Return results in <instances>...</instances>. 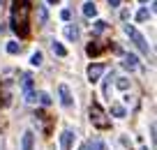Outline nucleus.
Wrapping results in <instances>:
<instances>
[{
	"instance_id": "nucleus-1",
	"label": "nucleus",
	"mask_w": 157,
	"mask_h": 150,
	"mask_svg": "<svg viewBox=\"0 0 157 150\" xmlns=\"http://www.w3.org/2000/svg\"><path fill=\"white\" fill-rule=\"evenodd\" d=\"M28 14H30V2H28V0H14V10H12V28L16 30L19 37H25V35L30 33Z\"/></svg>"
},
{
	"instance_id": "nucleus-2",
	"label": "nucleus",
	"mask_w": 157,
	"mask_h": 150,
	"mask_svg": "<svg viewBox=\"0 0 157 150\" xmlns=\"http://www.w3.org/2000/svg\"><path fill=\"white\" fill-rule=\"evenodd\" d=\"M125 33H127L129 37H132V42L136 44V48H139V51H141L143 56H148V53H150V46H148L146 37H143V35L139 33V30L134 28V25H129V23H127V25H125Z\"/></svg>"
},
{
	"instance_id": "nucleus-3",
	"label": "nucleus",
	"mask_w": 157,
	"mask_h": 150,
	"mask_svg": "<svg viewBox=\"0 0 157 150\" xmlns=\"http://www.w3.org/2000/svg\"><path fill=\"white\" fill-rule=\"evenodd\" d=\"M90 122H93L97 129H106L111 122H109V118H106V113L102 111V106L99 104H93L90 106Z\"/></svg>"
},
{
	"instance_id": "nucleus-4",
	"label": "nucleus",
	"mask_w": 157,
	"mask_h": 150,
	"mask_svg": "<svg viewBox=\"0 0 157 150\" xmlns=\"http://www.w3.org/2000/svg\"><path fill=\"white\" fill-rule=\"evenodd\" d=\"M104 72H106V67H104V65H90V67H88V81H90V83H97L99 76H102Z\"/></svg>"
},
{
	"instance_id": "nucleus-5",
	"label": "nucleus",
	"mask_w": 157,
	"mask_h": 150,
	"mask_svg": "<svg viewBox=\"0 0 157 150\" xmlns=\"http://www.w3.org/2000/svg\"><path fill=\"white\" fill-rule=\"evenodd\" d=\"M58 92H60V104L69 109V106H72V92H69V88L63 83V86L58 88Z\"/></svg>"
},
{
	"instance_id": "nucleus-6",
	"label": "nucleus",
	"mask_w": 157,
	"mask_h": 150,
	"mask_svg": "<svg viewBox=\"0 0 157 150\" xmlns=\"http://www.w3.org/2000/svg\"><path fill=\"white\" fill-rule=\"evenodd\" d=\"M72 139H74V134L69 129H65L63 134H60V150H69L72 148Z\"/></svg>"
},
{
	"instance_id": "nucleus-7",
	"label": "nucleus",
	"mask_w": 157,
	"mask_h": 150,
	"mask_svg": "<svg viewBox=\"0 0 157 150\" xmlns=\"http://www.w3.org/2000/svg\"><path fill=\"white\" fill-rule=\"evenodd\" d=\"M33 145H35V134L33 132H25L23 139H21V150H33Z\"/></svg>"
},
{
	"instance_id": "nucleus-8",
	"label": "nucleus",
	"mask_w": 157,
	"mask_h": 150,
	"mask_svg": "<svg viewBox=\"0 0 157 150\" xmlns=\"http://www.w3.org/2000/svg\"><path fill=\"white\" fill-rule=\"evenodd\" d=\"M83 14L88 16V19H93V16H97V7H95L93 0H88V2H83Z\"/></svg>"
},
{
	"instance_id": "nucleus-9",
	"label": "nucleus",
	"mask_w": 157,
	"mask_h": 150,
	"mask_svg": "<svg viewBox=\"0 0 157 150\" xmlns=\"http://www.w3.org/2000/svg\"><path fill=\"white\" fill-rule=\"evenodd\" d=\"M123 65H125L127 69H136L139 58H136V56H132V53H127V56H125V60H123Z\"/></svg>"
},
{
	"instance_id": "nucleus-10",
	"label": "nucleus",
	"mask_w": 157,
	"mask_h": 150,
	"mask_svg": "<svg viewBox=\"0 0 157 150\" xmlns=\"http://www.w3.org/2000/svg\"><path fill=\"white\" fill-rule=\"evenodd\" d=\"M51 48H53V53L60 56V58H65V56H67V48H65L60 42H53V44H51Z\"/></svg>"
},
{
	"instance_id": "nucleus-11",
	"label": "nucleus",
	"mask_w": 157,
	"mask_h": 150,
	"mask_svg": "<svg viewBox=\"0 0 157 150\" xmlns=\"http://www.w3.org/2000/svg\"><path fill=\"white\" fill-rule=\"evenodd\" d=\"M99 51H102V46H99V44H95V42H90L88 46H86V53H88V56H97Z\"/></svg>"
},
{
	"instance_id": "nucleus-12",
	"label": "nucleus",
	"mask_w": 157,
	"mask_h": 150,
	"mask_svg": "<svg viewBox=\"0 0 157 150\" xmlns=\"http://www.w3.org/2000/svg\"><path fill=\"white\" fill-rule=\"evenodd\" d=\"M65 35H67V39H76L78 37V28L76 25H67V28H65Z\"/></svg>"
},
{
	"instance_id": "nucleus-13",
	"label": "nucleus",
	"mask_w": 157,
	"mask_h": 150,
	"mask_svg": "<svg viewBox=\"0 0 157 150\" xmlns=\"http://www.w3.org/2000/svg\"><path fill=\"white\" fill-rule=\"evenodd\" d=\"M86 150H104V143L102 141H88V143H83Z\"/></svg>"
},
{
	"instance_id": "nucleus-14",
	"label": "nucleus",
	"mask_w": 157,
	"mask_h": 150,
	"mask_svg": "<svg viewBox=\"0 0 157 150\" xmlns=\"http://www.w3.org/2000/svg\"><path fill=\"white\" fill-rule=\"evenodd\" d=\"M111 113L116 118H125V109L120 106V104H111Z\"/></svg>"
},
{
	"instance_id": "nucleus-15",
	"label": "nucleus",
	"mask_w": 157,
	"mask_h": 150,
	"mask_svg": "<svg viewBox=\"0 0 157 150\" xmlns=\"http://www.w3.org/2000/svg\"><path fill=\"white\" fill-rule=\"evenodd\" d=\"M37 16H39V23H46L49 14H46V7H44V5H39V7H37Z\"/></svg>"
},
{
	"instance_id": "nucleus-16",
	"label": "nucleus",
	"mask_w": 157,
	"mask_h": 150,
	"mask_svg": "<svg viewBox=\"0 0 157 150\" xmlns=\"http://www.w3.org/2000/svg\"><path fill=\"white\" fill-rule=\"evenodd\" d=\"M23 90L25 92L33 90V76H30V74H25V76H23Z\"/></svg>"
},
{
	"instance_id": "nucleus-17",
	"label": "nucleus",
	"mask_w": 157,
	"mask_h": 150,
	"mask_svg": "<svg viewBox=\"0 0 157 150\" xmlns=\"http://www.w3.org/2000/svg\"><path fill=\"white\" fill-rule=\"evenodd\" d=\"M136 21H141V23L148 21V10H146V7H141V10L136 12Z\"/></svg>"
},
{
	"instance_id": "nucleus-18",
	"label": "nucleus",
	"mask_w": 157,
	"mask_h": 150,
	"mask_svg": "<svg viewBox=\"0 0 157 150\" xmlns=\"http://www.w3.org/2000/svg\"><path fill=\"white\" fill-rule=\"evenodd\" d=\"M30 63H33L35 67H39V65H42V53H39V51H35L33 58H30Z\"/></svg>"
},
{
	"instance_id": "nucleus-19",
	"label": "nucleus",
	"mask_w": 157,
	"mask_h": 150,
	"mask_svg": "<svg viewBox=\"0 0 157 150\" xmlns=\"http://www.w3.org/2000/svg\"><path fill=\"white\" fill-rule=\"evenodd\" d=\"M39 102L44 104V106H49V104H51V95H49V92H39Z\"/></svg>"
},
{
	"instance_id": "nucleus-20",
	"label": "nucleus",
	"mask_w": 157,
	"mask_h": 150,
	"mask_svg": "<svg viewBox=\"0 0 157 150\" xmlns=\"http://www.w3.org/2000/svg\"><path fill=\"white\" fill-rule=\"evenodd\" d=\"M7 51H10V53H19V51H21V46H19L16 42H10V44H7Z\"/></svg>"
},
{
	"instance_id": "nucleus-21",
	"label": "nucleus",
	"mask_w": 157,
	"mask_h": 150,
	"mask_svg": "<svg viewBox=\"0 0 157 150\" xmlns=\"http://www.w3.org/2000/svg\"><path fill=\"white\" fill-rule=\"evenodd\" d=\"M106 28V21H95V33H102Z\"/></svg>"
},
{
	"instance_id": "nucleus-22",
	"label": "nucleus",
	"mask_w": 157,
	"mask_h": 150,
	"mask_svg": "<svg viewBox=\"0 0 157 150\" xmlns=\"http://www.w3.org/2000/svg\"><path fill=\"white\" fill-rule=\"evenodd\" d=\"M118 88H120V90H127V88H129V81H127V79H120V81H118Z\"/></svg>"
},
{
	"instance_id": "nucleus-23",
	"label": "nucleus",
	"mask_w": 157,
	"mask_h": 150,
	"mask_svg": "<svg viewBox=\"0 0 157 150\" xmlns=\"http://www.w3.org/2000/svg\"><path fill=\"white\" fill-rule=\"evenodd\" d=\"M60 19H63V21H69V19H72V14H69V10H63V12H60Z\"/></svg>"
},
{
	"instance_id": "nucleus-24",
	"label": "nucleus",
	"mask_w": 157,
	"mask_h": 150,
	"mask_svg": "<svg viewBox=\"0 0 157 150\" xmlns=\"http://www.w3.org/2000/svg\"><path fill=\"white\" fill-rule=\"evenodd\" d=\"M35 97H37V95H35L33 90H30V92H25V99H28V102H35Z\"/></svg>"
},
{
	"instance_id": "nucleus-25",
	"label": "nucleus",
	"mask_w": 157,
	"mask_h": 150,
	"mask_svg": "<svg viewBox=\"0 0 157 150\" xmlns=\"http://www.w3.org/2000/svg\"><path fill=\"white\" fill-rule=\"evenodd\" d=\"M109 5H111V7H118V5H120V0H109Z\"/></svg>"
},
{
	"instance_id": "nucleus-26",
	"label": "nucleus",
	"mask_w": 157,
	"mask_h": 150,
	"mask_svg": "<svg viewBox=\"0 0 157 150\" xmlns=\"http://www.w3.org/2000/svg\"><path fill=\"white\" fill-rule=\"evenodd\" d=\"M46 2H51V5H56V2H60V0H46Z\"/></svg>"
},
{
	"instance_id": "nucleus-27",
	"label": "nucleus",
	"mask_w": 157,
	"mask_h": 150,
	"mask_svg": "<svg viewBox=\"0 0 157 150\" xmlns=\"http://www.w3.org/2000/svg\"><path fill=\"white\" fill-rule=\"evenodd\" d=\"M78 150H86V145H81V148H78Z\"/></svg>"
},
{
	"instance_id": "nucleus-28",
	"label": "nucleus",
	"mask_w": 157,
	"mask_h": 150,
	"mask_svg": "<svg viewBox=\"0 0 157 150\" xmlns=\"http://www.w3.org/2000/svg\"><path fill=\"white\" fill-rule=\"evenodd\" d=\"M139 2H148V0H139Z\"/></svg>"
}]
</instances>
